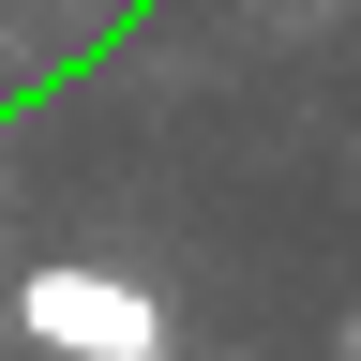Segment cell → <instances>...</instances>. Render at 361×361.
I'll return each mask as SVG.
<instances>
[{
  "instance_id": "6da1fadb",
  "label": "cell",
  "mask_w": 361,
  "mask_h": 361,
  "mask_svg": "<svg viewBox=\"0 0 361 361\" xmlns=\"http://www.w3.org/2000/svg\"><path fill=\"white\" fill-rule=\"evenodd\" d=\"M16 331H30L45 361H166L180 316H166L151 271H90V256H61V271H16Z\"/></svg>"
}]
</instances>
